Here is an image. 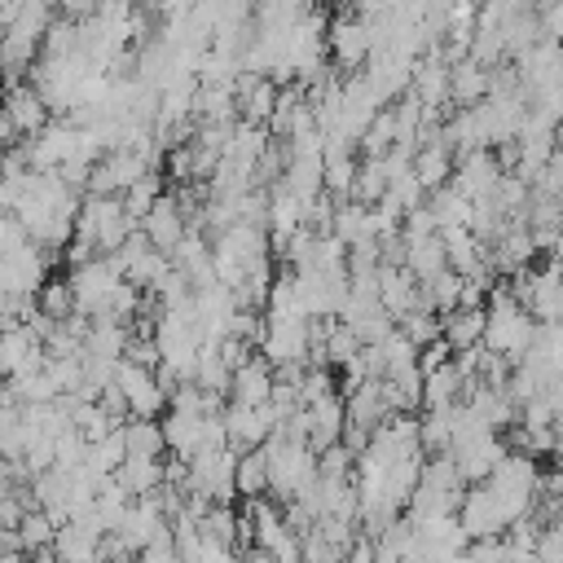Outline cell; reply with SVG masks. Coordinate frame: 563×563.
<instances>
[{
  "mask_svg": "<svg viewBox=\"0 0 563 563\" xmlns=\"http://www.w3.org/2000/svg\"><path fill=\"white\" fill-rule=\"evenodd\" d=\"M532 312L515 299V290H488V330H484V347L501 352L506 361H523V352L532 347Z\"/></svg>",
  "mask_w": 563,
  "mask_h": 563,
  "instance_id": "obj_1",
  "label": "cell"
},
{
  "mask_svg": "<svg viewBox=\"0 0 563 563\" xmlns=\"http://www.w3.org/2000/svg\"><path fill=\"white\" fill-rule=\"evenodd\" d=\"M325 48L339 70H365L374 57V22L365 13H339L325 31Z\"/></svg>",
  "mask_w": 563,
  "mask_h": 563,
  "instance_id": "obj_2",
  "label": "cell"
},
{
  "mask_svg": "<svg viewBox=\"0 0 563 563\" xmlns=\"http://www.w3.org/2000/svg\"><path fill=\"white\" fill-rule=\"evenodd\" d=\"M114 387L123 391L132 418H163V413H167V387L158 383V374H154L150 365H136V361L119 356V365H114Z\"/></svg>",
  "mask_w": 563,
  "mask_h": 563,
  "instance_id": "obj_3",
  "label": "cell"
},
{
  "mask_svg": "<svg viewBox=\"0 0 563 563\" xmlns=\"http://www.w3.org/2000/svg\"><path fill=\"white\" fill-rule=\"evenodd\" d=\"M220 418H224V440H229L233 453L260 449L282 427L268 405H238V400H229V409H220Z\"/></svg>",
  "mask_w": 563,
  "mask_h": 563,
  "instance_id": "obj_4",
  "label": "cell"
},
{
  "mask_svg": "<svg viewBox=\"0 0 563 563\" xmlns=\"http://www.w3.org/2000/svg\"><path fill=\"white\" fill-rule=\"evenodd\" d=\"M501 176H506V167L497 163L493 150H466V154H457V167H453L449 185H453L457 194H466L471 202H479V198H488V194L497 189Z\"/></svg>",
  "mask_w": 563,
  "mask_h": 563,
  "instance_id": "obj_5",
  "label": "cell"
},
{
  "mask_svg": "<svg viewBox=\"0 0 563 563\" xmlns=\"http://www.w3.org/2000/svg\"><path fill=\"white\" fill-rule=\"evenodd\" d=\"M0 106L9 110V119H13V128H18L22 136H35V132L53 119V110H48L44 92H40L31 79H9V84H4V92H0Z\"/></svg>",
  "mask_w": 563,
  "mask_h": 563,
  "instance_id": "obj_6",
  "label": "cell"
},
{
  "mask_svg": "<svg viewBox=\"0 0 563 563\" xmlns=\"http://www.w3.org/2000/svg\"><path fill=\"white\" fill-rule=\"evenodd\" d=\"M141 233L158 246V251H176L180 246V238L189 233V216L180 211V202H176V194H163L150 211H145V220H141Z\"/></svg>",
  "mask_w": 563,
  "mask_h": 563,
  "instance_id": "obj_7",
  "label": "cell"
},
{
  "mask_svg": "<svg viewBox=\"0 0 563 563\" xmlns=\"http://www.w3.org/2000/svg\"><path fill=\"white\" fill-rule=\"evenodd\" d=\"M273 378H277L273 361H268L264 352H255L246 365H238V369H233V387H229V400H238V405H268Z\"/></svg>",
  "mask_w": 563,
  "mask_h": 563,
  "instance_id": "obj_8",
  "label": "cell"
},
{
  "mask_svg": "<svg viewBox=\"0 0 563 563\" xmlns=\"http://www.w3.org/2000/svg\"><path fill=\"white\" fill-rule=\"evenodd\" d=\"M440 325H444V343L453 352H466V347L484 343L488 308H453V312H440Z\"/></svg>",
  "mask_w": 563,
  "mask_h": 563,
  "instance_id": "obj_9",
  "label": "cell"
},
{
  "mask_svg": "<svg viewBox=\"0 0 563 563\" xmlns=\"http://www.w3.org/2000/svg\"><path fill=\"white\" fill-rule=\"evenodd\" d=\"M114 479H119L132 497H145V493H158V488H163L167 462H163V457H128V462L114 471Z\"/></svg>",
  "mask_w": 563,
  "mask_h": 563,
  "instance_id": "obj_10",
  "label": "cell"
},
{
  "mask_svg": "<svg viewBox=\"0 0 563 563\" xmlns=\"http://www.w3.org/2000/svg\"><path fill=\"white\" fill-rule=\"evenodd\" d=\"M123 444L128 457H163L167 453V435L158 418H128L123 422Z\"/></svg>",
  "mask_w": 563,
  "mask_h": 563,
  "instance_id": "obj_11",
  "label": "cell"
},
{
  "mask_svg": "<svg viewBox=\"0 0 563 563\" xmlns=\"http://www.w3.org/2000/svg\"><path fill=\"white\" fill-rule=\"evenodd\" d=\"M238 497H264L268 493V462H264V444L251 453H238Z\"/></svg>",
  "mask_w": 563,
  "mask_h": 563,
  "instance_id": "obj_12",
  "label": "cell"
},
{
  "mask_svg": "<svg viewBox=\"0 0 563 563\" xmlns=\"http://www.w3.org/2000/svg\"><path fill=\"white\" fill-rule=\"evenodd\" d=\"M35 308H40L44 317H53V321L75 317V290H70V277H48V282L40 286V295H35Z\"/></svg>",
  "mask_w": 563,
  "mask_h": 563,
  "instance_id": "obj_13",
  "label": "cell"
},
{
  "mask_svg": "<svg viewBox=\"0 0 563 563\" xmlns=\"http://www.w3.org/2000/svg\"><path fill=\"white\" fill-rule=\"evenodd\" d=\"M13 532H18V545H22L26 554H35V550L53 545V537H57V523H53L44 510H26V515H22V523H18Z\"/></svg>",
  "mask_w": 563,
  "mask_h": 563,
  "instance_id": "obj_14",
  "label": "cell"
},
{
  "mask_svg": "<svg viewBox=\"0 0 563 563\" xmlns=\"http://www.w3.org/2000/svg\"><path fill=\"white\" fill-rule=\"evenodd\" d=\"M537 22H541V40L550 44H563V0H550L537 9Z\"/></svg>",
  "mask_w": 563,
  "mask_h": 563,
  "instance_id": "obj_15",
  "label": "cell"
},
{
  "mask_svg": "<svg viewBox=\"0 0 563 563\" xmlns=\"http://www.w3.org/2000/svg\"><path fill=\"white\" fill-rule=\"evenodd\" d=\"M0 163H4V145H0Z\"/></svg>",
  "mask_w": 563,
  "mask_h": 563,
  "instance_id": "obj_16",
  "label": "cell"
},
{
  "mask_svg": "<svg viewBox=\"0 0 563 563\" xmlns=\"http://www.w3.org/2000/svg\"><path fill=\"white\" fill-rule=\"evenodd\" d=\"M4 378H9V374H4Z\"/></svg>",
  "mask_w": 563,
  "mask_h": 563,
  "instance_id": "obj_17",
  "label": "cell"
}]
</instances>
